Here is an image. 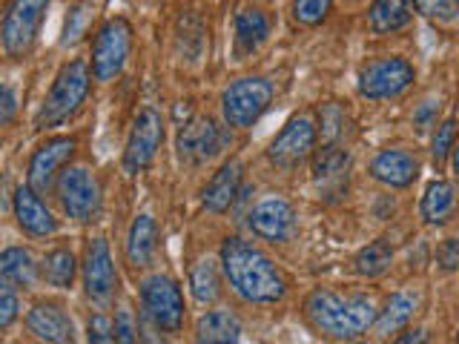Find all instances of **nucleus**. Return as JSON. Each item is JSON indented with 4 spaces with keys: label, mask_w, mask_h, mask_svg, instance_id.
Here are the masks:
<instances>
[{
    "label": "nucleus",
    "mask_w": 459,
    "mask_h": 344,
    "mask_svg": "<svg viewBox=\"0 0 459 344\" xmlns=\"http://www.w3.org/2000/svg\"><path fill=\"white\" fill-rule=\"evenodd\" d=\"M330 6H333V0H296L293 4V18L305 26H316L327 18Z\"/></svg>",
    "instance_id": "31"
},
{
    "label": "nucleus",
    "mask_w": 459,
    "mask_h": 344,
    "mask_svg": "<svg viewBox=\"0 0 459 344\" xmlns=\"http://www.w3.org/2000/svg\"><path fill=\"white\" fill-rule=\"evenodd\" d=\"M141 305L147 319L164 330V333H178L184 324V296L181 287L169 276H150L141 284Z\"/></svg>",
    "instance_id": "5"
},
{
    "label": "nucleus",
    "mask_w": 459,
    "mask_h": 344,
    "mask_svg": "<svg viewBox=\"0 0 459 344\" xmlns=\"http://www.w3.org/2000/svg\"><path fill=\"white\" fill-rule=\"evenodd\" d=\"M43 279H47L57 290H69L72 279H75V255L69 250H52L43 258Z\"/></svg>",
    "instance_id": "28"
},
{
    "label": "nucleus",
    "mask_w": 459,
    "mask_h": 344,
    "mask_svg": "<svg viewBox=\"0 0 459 344\" xmlns=\"http://www.w3.org/2000/svg\"><path fill=\"white\" fill-rule=\"evenodd\" d=\"M413 310H416V298H413V296H408V293H396L391 301H387L385 313L379 315V322H377V333H382V336L396 333L399 327H405V324L411 322Z\"/></svg>",
    "instance_id": "27"
},
{
    "label": "nucleus",
    "mask_w": 459,
    "mask_h": 344,
    "mask_svg": "<svg viewBox=\"0 0 459 344\" xmlns=\"http://www.w3.org/2000/svg\"><path fill=\"white\" fill-rule=\"evenodd\" d=\"M178 158L186 164H207L224 147L221 129L212 118H190L178 129Z\"/></svg>",
    "instance_id": "14"
},
{
    "label": "nucleus",
    "mask_w": 459,
    "mask_h": 344,
    "mask_svg": "<svg viewBox=\"0 0 459 344\" xmlns=\"http://www.w3.org/2000/svg\"><path fill=\"white\" fill-rule=\"evenodd\" d=\"M454 138H456V121L448 118V121H442L439 129H437V135H434V161L442 164L445 158H448L451 147H454Z\"/></svg>",
    "instance_id": "34"
},
{
    "label": "nucleus",
    "mask_w": 459,
    "mask_h": 344,
    "mask_svg": "<svg viewBox=\"0 0 459 344\" xmlns=\"http://www.w3.org/2000/svg\"><path fill=\"white\" fill-rule=\"evenodd\" d=\"M454 207H456V193L448 181L428 184V190L422 195V219L428 224H445L451 219Z\"/></svg>",
    "instance_id": "26"
},
{
    "label": "nucleus",
    "mask_w": 459,
    "mask_h": 344,
    "mask_svg": "<svg viewBox=\"0 0 459 344\" xmlns=\"http://www.w3.org/2000/svg\"><path fill=\"white\" fill-rule=\"evenodd\" d=\"M86 92H90V66H86V61L78 57V61L64 64L38 112V129L64 124L69 115H75L81 109Z\"/></svg>",
    "instance_id": "3"
},
{
    "label": "nucleus",
    "mask_w": 459,
    "mask_h": 344,
    "mask_svg": "<svg viewBox=\"0 0 459 344\" xmlns=\"http://www.w3.org/2000/svg\"><path fill=\"white\" fill-rule=\"evenodd\" d=\"M57 201H61L64 212L75 221H92L100 210V186L98 178L86 167H69L61 172L55 184Z\"/></svg>",
    "instance_id": "8"
},
{
    "label": "nucleus",
    "mask_w": 459,
    "mask_h": 344,
    "mask_svg": "<svg viewBox=\"0 0 459 344\" xmlns=\"http://www.w3.org/2000/svg\"><path fill=\"white\" fill-rule=\"evenodd\" d=\"M236 47L241 55H253L270 38V18L258 6H241L233 18Z\"/></svg>",
    "instance_id": "21"
},
{
    "label": "nucleus",
    "mask_w": 459,
    "mask_h": 344,
    "mask_svg": "<svg viewBox=\"0 0 459 344\" xmlns=\"http://www.w3.org/2000/svg\"><path fill=\"white\" fill-rule=\"evenodd\" d=\"M161 141H164L161 115H158L152 107H143L135 115L133 129H129V138H126V150H124V169L129 176H135V172L147 169L152 164Z\"/></svg>",
    "instance_id": "9"
},
{
    "label": "nucleus",
    "mask_w": 459,
    "mask_h": 344,
    "mask_svg": "<svg viewBox=\"0 0 459 344\" xmlns=\"http://www.w3.org/2000/svg\"><path fill=\"white\" fill-rule=\"evenodd\" d=\"M14 219H18L21 229L35 238H47L57 229V221L52 219V212L40 201V195L32 186H18L14 190Z\"/></svg>",
    "instance_id": "17"
},
{
    "label": "nucleus",
    "mask_w": 459,
    "mask_h": 344,
    "mask_svg": "<svg viewBox=\"0 0 459 344\" xmlns=\"http://www.w3.org/2000/svg\"><path fill=\"white\" fill-rule=\"evenodd\" d=\"M273 86L264 78H238L224 90L221 95V112L224 121L236 129L253 126L262 115L270 109Z\"/></svg>",
    "instance_id": "4"
},
{
    "label": "nucleus",
    "mask_w": 459,
    "mask_h": 344,
    "mask_svg": "<svg viewBox=\"0 0 459 344\" xmlns=\"http://www.w3.org/2000/svg\"><path fill=\"white\" fill-rule=\"evenodd\" d=\"M399 341L402 344H408V341H425V333H422V330H413V333H408V336H399Z\"/></svg>",
    "instance_id": "42"
},
{
    "label": "nucleus",
    "mask_w": 459,
    "mask_h": 344,
    "mask_svg": "<svg viewBox=\"0 0 459 344\" xmlns=\"http://www.w3.org/2000/svg\"><path fill=\"white\" fill-rule=\"evenodd\" d=\"M342 124H344V115L339 112V107H325L322 109V138H325V143H336L339 141Z\"/></svg>",
    "instance_id": "35"
},
{
    "label": "nucleus",
    "mask_w": 459,
    "mask_h": 344,
    "mask_svg": "<svg viewBox=\"0 0 459 344\" xmlns=\"http://www.w3.org/2000/svg\"><path fill=\"white\" fill-rule=\"evenodd\" d=\"M14 109H18V104H14V90L6 83L4 86V92H0V124H12L14 118Z\"/></svg>",
    "instance_id": "40"
},
{
    "label": "nucleus",
    "mask_w": 459,
    "mask_h": 344,
    "mask_svg": "<svg viewBox=\"0 0 459 344\" xmlns=\"http://www.w3.org/2000/svg\"><path fill=\"white\" fill-rule=\"evenodd\" d=\"M75 138H49L35 150L32 161H29V186L38 195H49L55 181L61 178L57 172L69 164V158L75 155Z\"/></svg>",
    "instance_id": "13"
},
{
    "label": "nucleus",
    "mask_w": 459,
    "mask_h": 344,
    "mask_svg": "<svg viewBox=\"0 0 459 344\" xmlns=\"http://www.w3.org/2000/svg\"><path fill=\"white\" fill-rule=\"evenodd\" d=\"M18 287L4 281L0 284V327H9L14 319H18Z\"/></svg>",
    "instance_id": "33"
},
{
    "label": "nucleus",
    "mask_w": 459,
    "mask_h": 344,
    "mask_svg": "<svg viewBox=\"0 0 459 344\" xmlns=\"http://www.w3.org/2000/svg\"><path fill=\"white\" fill-rule=\"evenodd\" d=\"M430 118H434V107H422L420 109V115H416V124H420V129H428V124H430Z\"/></svg>",
    "instance_id": "41"
},
{
    "label": "nucleus",
    "mask_w": 459,
    "mask_h": 344,
    "mask_svg": "<svg viewBox=\"0 0 459 344\" xmlns=\"http://www.w3.org/2000/svg\"><path fill=\"white\" fill-rule=\"evenodd\" d=\"M250 229L258 238L287 241L296 233V212L284 198H264L250 212Z\"/></svg>",
    "instance_id": "15"
},
{
    "label": "nucleus",
    "mask_w": 459,
    "mask_h": 344,
    "mask_svg": "<svg viewBox=\"0 0 459 344\" xmlns=\"http://www.w3.org/2000/svg\"><path fill=\"white\" fill-rule=\"evenodd\" d=\"M26 327H29V333L40 341H55V344L75 341V324H72L69 313L64 307L52 305V301H40V305L29 310Z\"/></svg>",
    "instance_id": "16"
},
{
    "label": "nucleus",
    "mask_w": 459,
    "mask_h": 344,
    "mask_svg": "<svg viewBox=\"0 0 459 344\" xmlns=\"http://www.w3.org/2000/svg\"><path fill=\"white\" fill-rule=\"evenodd\" d=\"M90 341H98V344H107V341H115V324L107 313H95L90 319Z\"/></svg>",
    "instance_id": "36"
},
{
    "label": "nucleus",
    "mask_w": 459,
    "mask_h": 344,
    "mask_svg": "<svg viewBox=\"0 0 459 344\" xmlns=\"http://www.w3.org/2000/svg\"><path fill=\"white\" fill-rule=\"evenodd\" d=\"M221 264L230 287L250 305H273L284 296V279L279 276L276 264L250 241L224 238Z\"/></svg>",
    "instance_id": "1"
},
{
    "label": "nucleus",
    "mask_w": 459,
    "mask_h": 344,
    "mask_svg": "<svg viewBox=\"0 0 459 344\" xmlns=\"http://www.w3.org/2000/svg\"><path fill=\"white\" fill-rule=\"evenodd\" d=\"M456 4H459V0H456Z\"/></svg>",
    "instance_id": "44"
},
{
    "label": "nucleus",
    "mask_w": 459,
    "mask_h": 344,
    "mask_svg": "<svg viewBox=\"0 0 459 344\" xmlns=\"http://www.w3.org/2000/svg\"><path fill=\"white\" fill-rule=\"evenodd\" d=\"M307 322L330 339H359L377 319L373 301L365 296L342 298L333 290H316L305 301Z\"/></svg>",
    "instance_id": "2"
},
{
    "label": "nucleus",
    "mask_w": 459,
    "mask_h": 344,
    "mask_svg": "<svg viewBox=\"0 0 459 344\" xmlns=\"http://www.w3.org/2000/svg\"><path fill=\"white\" fill-rule=\"evenodd\" d=\"M115 287H118V272H115L109 244L104 238H95L83 255V290L86 298L95 301L98 307L112 305Z\"/></svg>",
    "instance_id": "11"
},
{
    "label": "nucleus",
    "mask_w": 459,
    "mask_h": 344,
    "mask_svg": "<svg viewBox=\"0 0 459 344\" xmlns=\"http://www.w3.org/2000/svg\"><path fill=\"white\" fill-rule=\"evenodd\" d=\"M454 172H456V176H459V147L454 150Z\"/></svg>",
    "instance_id": "43"
},
{
    "label": "nucleus",
    "mask_w": 459,
    "mask_h": 344,
    "mask_svg": "<svg viewBox=\"0 0 459 344\" xmlns=\"http://www.w3.org/2000/svg\"><path fill=\"white\" fill-rule=\"evenodd\" d=\"M313 143H316V126L307 115H296L284 124L281 133L273 138L270 150H267V158L276 167H299L305 158L313 152Z\"/></svg>",
    "instance_id": "12"
},
{
    "label": "nucleus",
    "mask_w": 459,
    "mask_h": 344,
    "mask_svg": "<svg viewBox=\"0 0 459 344\" xmlns=\"http://www.w3.org/2000/svg\"><path fill=\"white\" fill-rule=\"evenodd\" d=\"M195 339L210 341V344H224V341H238L241 339V322L238 315L230 310H212L204 313L195 324Z\"/></svg>",
    "instance_id": "24"
},
{
    "label": "nucleus",
    "mask_w": 459,
    "mask_h": 344,
    "mask_svg": "<svg viewBox=\"0 0 459 344\" xmlns=\"http://www.w3.org/2000/svg\"><path fill=\"white\" fill-rule=\"evenodd\" d=\"M138 339V327L133 322V313L121 310L118 319H115V341H135Z\"/></svg>",
    "instance_id": "38"
},
{
    "label": "nucleus",
    "mask_w": 459,
    "mask_h": 344,
    "mask_svg": "<svg viewBox=\"0 0 459 344\" xmlns=\"http://www.w3.org/2000/svg\"><path fill=\"white\" fill-rule=\"evenodd\" d=\"M442 270H459V241H445L437 250Z\"/></svg>",
    "instance_id": "39"
},
{
    "label": "nucleus",
    "mask_w": 459,
    "mask_h": 344,
    "mask_svg": "<svg viewBox=\"0 0 459 344\" xmlns=\"http://www.w3.org/2000/svg\"><path fill=\"white\" fill-rule=\"evenodd\" d=\"M370 176L387 186H408L420 176V164L405 150H382L370 161Z\"/></svg>",
    "instance_id": "19"
},
{
    "label": "nucleus",
    "mask_w": 459,
    "mask_h": 344,
    "mask_svg": "<svg viewBox=\"0 0 459 344\" xmlns=\"http://www.w3.org/2000/svg\"><path fill=\"white\" fill-rule=\"evenodd\" d=\"M416 12H422L425 18H437V21H451L454 9L448 0H413Z\"/></svg>",
    "instance_id": "37"
},
{
    "label": "nucleus",
    "mask_w": 459,
    "mask_h": 344,
    "mask_svg": "<svg viewBox=\"0 0 459 344\" xmlns=\"http://www.w3.org/2000/svg\"><path fill=\"white\" fill-rule=\"evenodd\" d=\"M190 287L198 305H212L215 298L221 296V281H219V270L212 262H198L190 272Z\"/></svg>",
    "instance_id": "29"
},
{
    "label": "nucleus",
    "mask_w": 459,
    "mask_h": 344,
    "mask_svg": "<svg viewBox=\"0 0 459 344\" xmlns=\"http://www.w3.org/2000/svg\"><path fill=\"white\" fill-rule=\"evenodd\" d=\"M241 161H227L219 172L212 176V181L204 186V207L210 212H227L236 204V198L241 195Z\"/></svg>",
    "instance_id": "20"
},
{
    "label": "nucleus",
    "mask_w": 459,
    "mask_h": 344,
    "mask_svg": "<svg viewBox=\"0 0 459 344\" xmlns=\"http://www.w3.org/2000/svg\"><path fill=\"white\" fill-rule=\"evenodd\" d=\"M413 83V66L405 57H379L370 61L359 75V92L370 100L394 98Z\"/></svg>",
    "instance_id": "10"
},
{
    "label": "nucleus",
    "mask_w": 459,
    "mask_h": 344,
    "mask_svg": "<svg viewBox=\"0 0 459 344\" xmlns=\"http://www.w3.org/2000/svg\"><path fill=\"white\" fill-rule=\"evenodd\" d=\"M348 167H351L348 150H342L339 141L325 143L313 161V178L327 195H342V190L348 186Z\"/></svg>",
    "instance_id": "18"
},
{
    "label": "nucleus",
    "mask_w": 459,
    "mask_h": 344,
    "mask_svg": "<svg viewBox=\"0 0 459 344\" xmlns=\"http://www.w3.org/2000/svg\"><path fill=\"white\" fill-rule=\"evenodd\" d=\"M86 23H90V9H86V6H72V9H69V14H66L64 38H61L64 47H69V43H75V40H81V38H83Z\"/></svg>",
    "instance_id": "32"
},
{
    "label": "nucleus",
    "mask_w": 459,
    "mask_h": 344,
    "mask_svg": "<svg viewBox=\"0 0 459 344\" xmlns=\"http://www.w3.org/2000/svg\"><path fill=\"white\" fill-rule=\"evenodd\" d=\"M155 244H158V227L152 215H138L129 227L126 236V262L133 264L135 270L147 267L155 255Z\"/></svg>",
    "instance_id": "22"
},
{
    "label": "nucleus",
    "mask_w": 459,
    "mask_h": 344,
    "mask_svg": "<svg viewBox=\"0 0 459 344\" xmlns=\"http://www.w3.org/2000/svg\"><path fill=\"white\" fill-rule=\"evenodd\" d=\"M391 262H394V247L387 244L385 238H379V241H373V244H368L365 250H359V255H356V270L362 272V276H382V272L391 267Z\"/></svg>",
    "instance_id": "30"
},
{
    "label": "nucleus",
    "mask_w": 459,
    "mask_h": 344,
    "mask_svg": "<svg viewBox=\"0 0 459 344\" xmlns=\"http://www.w3.org/2000/svg\"><path fill=\"white\" fill-rule=\"evenodd\" d=\"M413 18V0H377L370 6V29L377 35H391L399 32L402 26H408Z\"/></svg>",
    "instance_id": "23"
},
{
    "label": "nucleus",
    "mask_w": 459,
    "mask_h": 344,
    "mask_svg": "<svg viewBox=\"0 0 459 344\" xmlns=\"http://www.w3.org/2000/svg\"><path fill=\"white\" fill-rule=\"evenodd\" d=\"M47 9L49 0H12L4 14V26H0V40L9 57H21L32 49Z\"/></svg>",
    "instance_id": "6"
},
{
    "label": "nucleus",
    "mask_w": 459,
    "mask_h": 344,
    "mask_svg": "<svg viewBox=\"0 0 459 344\" xmlns=\"http://www.w3.org/2000/svg\"><path fill=\"white\" fill-rule=\"evenodd\" d=\"M0 279L14 284L18 290H32L38 281V267L23 247H6L0 255Z\"/></svg>",
    "instance_id": "25"
},
{
    "label": "nucleus",
    "mask_w": 459,
    "mask_h": 344,
    "mask_svg": "<svg viewBox=\"0 0 459 344\" xmlns=\"http://www.w3.org/2000/svg\"><path fill=\"white\" fill-rule=\"evenodd\" d=\"M129 49H133V26L124 18H112L100 26L92 47V75L98 81H112L126 66Z\"/></svg>",
    "instance_id": "7"
}]
</instances>
